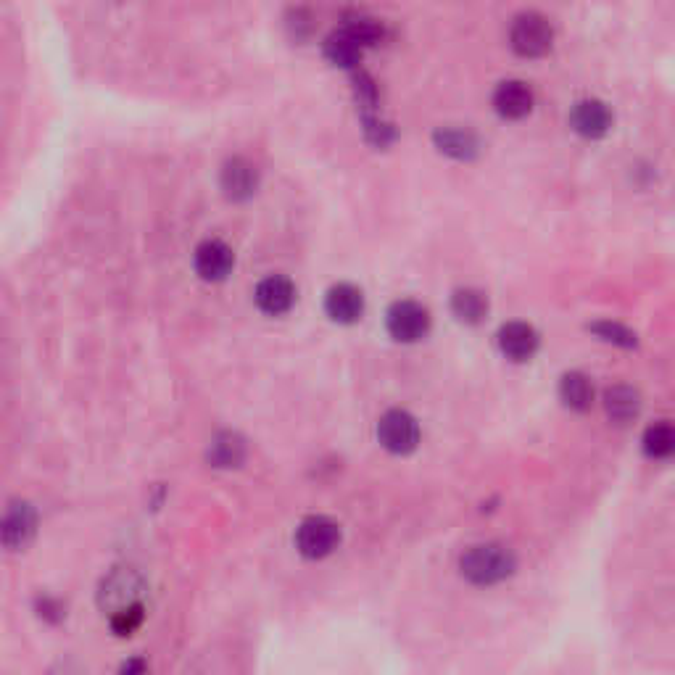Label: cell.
<instances>
[{
    "label": "cell",
    "instance_id": "7402d4cb",
    "mask_svg": "<svg viewBox=\"0 0 675 675\" xmlns=\"http://www.w3.org/2000/svg\"><path fill=\"white\" fill-rule=\"evenodd\" d=\"M351 35L359 37V43L364 48H370V45H378L383 40V24H378L375 19H367V16H356L351 22L343 24Z\"/></svg>",
    "mask_w": 675,
    "mask_h": 675
},
{
    "label": "cell",
    "instance_id": "cb8c5ba5",
    "mask_svg": "<svg viewBox=\"0 0 675 675\" xmlns=\"http://www.w3.org/2000/svg\"><path fill=\"white\" fill-rule=\"evenodd\" d=\"M140 623H143V604H132V607H124V610L111 615V625H114V631H117L119 636L132 633Z\"/></svg>",
    "mask_w": 675,
    "mask_h": 675
},
{
    "label": "cell",
    "instance_id": "e0dca14e",
    "mask_svg": "<svg viewBox=\"0 0 675 675\" xmlns=\"http://www.w3.org/2000/svg\"><path fill=\"white\" fill-rule=\"evenodd\" d=\"M451 312L459 322L467 325H478L488 314V298L475 288H462L451 296Z\"/></svg>",
    "mask_w": 675,
    "mask_h": 675
},
{
    "label": "cell",
    "instance_id": "d6986e66",
    "mask_svg": "<svg viewBox=\"0 0 675 675\" xmlns=\"http://www.w3.org/2000/svg\"><path fill=\"white\" fill-rule=\"evenodd\" d=\"M559 396L575 412H586L591 407V401H594V385L581 372H567L562 383H559Z\"/></svg>",
    "mask_w": 675,
    "mask_h": 675
},
{
    "label": "cell",
    "instance_id": "5b68a950",
    "mask_svg": "<svg viewBox=\"0 0 675 675\" xmlns=\"http://www.w3.org/2000/svg\"><path fill=\"white\" fill-rule=\"evenodd\" d=\"M378 438L385 449L393 451V454H409L420 443V425H417L412 414L393 409V412L380 417Z\"/></svg>",
    "mask_w": 675,
    "mask_h": 675
},
{
    "label": "cell",
    "instance_id": "8992f818",
    "mask_svg": "<svg viewBox=\"0 0 675 675\" xmlns=\"http://www.w3.org/2000/svg\"><path fill=\"white\" fill-rule=\"evenodd\" d=\"M193 267H196L201 280H206V283H219V280H225V277L233 272L235 267L233 248L227 246V243H222V240H204V243L196 248Z\"/></svg>",
    "mask_w": 675,
    "mask_h": 675
},
{
    "label": "cell",
    "instance_id": "277c9868",
    "mask_svg": "<svg viewBox=\"0 0 675 675\" xmlns=\"http://www.w3.org/2000/svg\"><path fill=\"white\" fill-rule=\"evenodd\" d=\"M388 333L401 343H414L425 338L430 330L428 309L417 301H396L385 314Z\"/></svg>",
    "mask_w": 675,
    "mask_h": 675
},
{
    "label": "cell",
    "instance_id": "8fae6325",
    "mask_svg": "<svg viewBox=\"0 0 675 675\" xmlns=\"http://www.w3.org/2000/svg\"><path fill=\"white\" fill-rule=\"evenodd\" d=\"M259 188V172L251 161L246 159H230L222 169V190L227 198L233 201H246Z\"/></svg>",
    "mask_w": 675,
    "mask_h": 675
},
{
    "label": "cell",
    "instance_id": "ba28073f",
    "mask_svg": "<svg viewBox=\"0 0 675 675\" xmlns=\"http://www.w3.org/2000/svg\"><path fill=\"white\" fill-rule=\"evenodd\" d=\"M325 312L333 322L341 325H354L364 314V296L356 285L341 283L333 285L325 296Z\"/></svg>",
    "mask_w": 675,
    "mask_h": 675
},
{
    "label": "cell",
    "instance_id": "ac0fdd59",
    "mask_svg": "<svg viewBox=\"0 0 675 675\" xmlns=\"http://www.w3.org/2000/svg\"><path fill=\"white\" fill-rule=\"evenodd\" d=\"M604 407H607V414H610L612 420L625 425V422H631L633 417L639 414L641 409L639 393L633 391V388H628V385H615V388H610L607 396H604Z\"/></svg>",
    "mask_w": 675,
    "mask_h": 675
},
{
    "label": "cell",
    "instance_id": "9a60e30c",
    "mask_svg": "<svg viewBox=\"0 0 675 675\" xmlns=\"http://www.w3.org/2000/svg\"><path fill=\"white\" fill-rule=\"evenodd\" d=\"M138 591H140V583L132 573L111 575L109 581H106V586H103V604H109L111 615H114V612L124 610V607L140 604Z\"/></svg>",
    "mask_w": 675,
    "mask_h": 675
},
{
    "label": "cell",
    "instance_id": "4fadbf2b",
    "mask_svg": "<svg viewBox=\"0 0 675 675\" xmlns=\"http://www.w3.org/2000/svg\"><path fill=\"white\" fill-rule=\"evenodd\" d=\"M364 56V45L359 43V37L351 35L346 27L335 30L333 35L325 40V59L333 66L341 69H356Z\"/></svg>",
    "mask_w": 675,
    "mask_h": 675
},
{
    "label": "cell",
    "instance_id": "2e32d148",
    "mask_svg": "<svg viewBox=\"0 0 675 675\" xmlns=\"http://www.w3.org/2000/svg\"><path fill=\"white\" fill-rule=\"evenodd\" d=\"M32 533H35V512L30 509V504H14V507L8 509L6 525H3L6 546L8 549L24 546L30 541Z\"/></svg>",
    "mask_w": 675,
    "mask_h": 675
},
{
    "label": "cell",
    "instance_id": "9c48e42d",
    "mask_svg": "<svg viewBox=\"0 0 675 675\" xmlns=\"http://www.w3.org/2000/svg\"><path fill=\"white\" fill-rule=\"evenodd\" d=\"M533 90L520 80L501 82L494 93V109L501 119H525L533 111Z\"/></svg>",
    "mask_w": 675,
    "mask_h": 675
},
{
    "label": "cell",
    "instance_id": "6da1fadb",
    "mask_svg": "<svg viewBox=\"0 0 675 675\" xmlns=\"http://www.w3.org/2000/svg\"><path fill=\"white\" fill-rule=\"evenodd\" d=\"M515 573V554L501 544L472 546L462 557V575L475 586H494Z\"/></svg>",
    "mask_w": 675,
    "mask_h": 675
},
{
    "label": "cell",
    "instance_id": "7a4b0ae2",
    "mask_svg": "<svg viewBox=\"0 0 675 675\" xmlns=\"http://www.w3.org/2000/svg\"><path fill=\"white\" fill-rule=\"evenodd\" d=\"M509 45L517 56L523 59H541L552 51L554 45V27L544 14L525 11L512 19L509 27Z\"/></svg>",
    "mask_w": 675,
    "mask_h": 675
},
{
    "label": "cell",
    "instance_id": "52a82bcc",
    "mask_svg": "<svg viewBox=\"0 0 675 675\" xmlns=\"http://www.w3.org/2000/svg\"><path fill=\"white\" fill-rule=\"evenodd\" d=\"M570 127L581 138L599 140L612 130V111L607 109V103L596 101V98L578 101L570 111Z\"/></svg>",
    "mask_w": 675,
    "mask_h": 675
},
{
    "label": "cell",
    "instance_id": "44dd1931",
    "mask_svg": "<svg viewBox=\"0 0 675 675\" xmlns=\"http://www.w3.org/2000/svg\"><path fill=\"white\" fill-rule=\"evenodd\" d=\"M246 457V443L240 441L233 433H222L214 438L209 449V459L217 467H238Z\"/></svg>",
    "mask_w": 675,
    "mask_h": 675
},
{
    "label": "cell",
    "instance_id": "30bf717a",
    "mask_svg": "<svg viewBox=\"0 0 675 675\" xmlns=\"http://www.w3.org/2000/svg\"><path fill=\"white\" fill-rule=\"evenodd\" d=\"M254 298L256 306H259L264 314L277 317V314H285L293 304H296V285H293L288 277L272 275L259 283Z\"/></svg>",
    "mask_w": 675,
    "mask_h": 675
},
{
    "label": "cell",
    "instance_id": "603a6c76",
    "mask_svg": "<svg viewBox=\"0 0 675 675\" xmlns=\"http://www.w3.org/2000/svg\"><path fill=\"white\" fill-rule=\"evenodd\" d=\"M602 341L607 343H615V346H625V349H631V346H636V335L628 330V327L623 325H615V322H599V325L591 327Z\"/></svg>",
    "mask_w": 675,
    "mask_h": 675
},
{
    "label": "cell",
    "instance_id": "7c38bea8",
    "mask_svg": "<svg viewBox=\"0 0 675 675\" xmlns=\"http://www.w3.org/2000/svg\"><path fill=\"white\" fill-rule=\"evenodd\" d=\"M499 349L512 362H528L538 351V333L525 322H509L499 330Z\"/></svg>",
    "mask_w": 675,
    "mask_h": 675
},
{
    "label": "cell",
    "instance_id": "ffe728a7",
    "mask_svg": "<svg viewBox=\"0 0 675 675\" xmlns=\"http://www.w3.org/2000/svg\"><path fill=\"white\" fill-rule=\"evenodd\" d=\"M644 451L654 459H668L675 454V425L657 422L649 425L644 433Z\"/></svg>",
    "mask_w": 675,
    "mask_h": 675
},
{
    "label": "cell",
    "instance_id": "5bb4252c",
    "mask_svg": "<svg viewBox=\"0 0 675 675\" xmlns=\"http://www.w3.org/2000/svg\"><path fill=\"white\" fill-rule=\"evenodd\" d=\"M433 140H436L438 151L451 156V159L470 161L478 156V138L470 130H462V127H441L433 135Z\"/></svg>",
    "mask_w": 675,
    "mask_h": 675
},
{
    "label": "cell",
    "instance_id": "3957f363",
    "mask_svg": "<svg viewBox=\"0 0 675 675\" xmlns=\"http://www.w3.org/2000/svg\"><path fill=\"white\" fill-rule=\"evenodd\" d=\"M338 544H341V528L330 517H306L304 523L298 525L296 546L304 557L322 559L333 554Z\"/></svg>",
    "mask_w": 675,
    "mask_h": 675
}]
</instances>
